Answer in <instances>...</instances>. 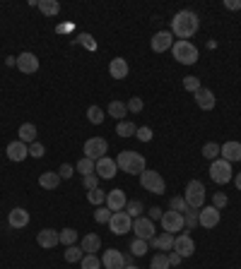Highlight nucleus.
I'll list each match as a JSON object with an SVG mask.
<instances>
[{
    "mask_svg": "<svg viewBox=\"0 0 241 269\" xmlns=\"http://www.w3.org/2000/svg\"><path fill=\"white\" fill-rule=\"evenodd\" d=\"M198 27H200V19H198V15L193 10H181L171 19V34L178 36V41H188L191 36H195Z\"/></svg>",
    "mask_w": 241,
    "mask_h": 269,
    "instance_id": "obj_1",
    "label": "nucleus"
},
{
    "mask_svg": "<svg viewBox=\"0 0 241 269\" xmlns=\"http://www.w3.org/2000/svg\"><path fill=\"white\" fill-rule=\"evenodd\" d=\"M116 166L123 171V173H130V175H140L147 168V164H145V156L143 154H137V151H120L118 159H116Z\"/></svg>",
    "mask_w": 241,
    "mask_h": 269,
    "instance_id": "obj_2",
    "label": "nucleus"
},
{
    "mask_svg": "<svg viewBox=\"0 0 241 269\" xmlns=\"http://www.w3.org/2000/svg\"><path fill=\"white\" fill-rule=\"evenodd\" d=\"M171 53L181 65H193L198 63V48L193 46L191 41H174L171 46Z\"/></svg>",
    "mask_w": 241,
    "mask_h": 269,
    "instance_id": "obj_3",
    "label": "nucleus"
},
{
    "mask_svg": "<svg viewBox=\"0 0 241 269\" xmlns=\"http://www.w3.org/2000/svg\"><path fill=\"white\" fill-rule=\"evenodd\" d=\"M184 199L191 209H200V207L205 205V185H203L200 181H191L186 185Z\"/></svg>",
    "mask_w": 241,
    "mask_h": 269,
    "instance_id": "obj_4",
    "label": "nucleus"
},
{
    "mask_svg": "<svg viewBox=\"0 0 241 269\" xmlns=\"http://www.w3.org/2000/svg\"><path fill=\"white\" fill-rule=\"evenodd\" d=\"M140 185H143L147 192H152V195H162V192L167 190L164 178H162L157 171H150V168H145L143 173H140Z\"/></svg>",
    "mask_w": 241,
    "mask_h": 269,
    "instance_id": "obj_5",
    "label": "nucleus"
},
{
    "mask_svg": "<svg viewBox=\"0 0 241 269\" xmlns=\"http://www.w3.org/2000/svg\"><path fill=\"white\" fill-rule=\"evenodd\" d=\"M210 178L217 183V185H225L234 178L232 175V164L225 161V159H215L212 164H210Z\"/></svg>",
    "mask_w": 241,
    "mask_h": 269,
    "instance_id": "obj_6",
    "label": "nucleus"
},
{
    "mask_svg": "<svg viewBox=\"0 0 241 269\" xmlns=\"http://www.w3.org/2000/svg\"><path fill=\"white\" fill-rule=\"evenodd\" d=\"M109 229H111L113 236H126V233L133 231V219L126 212H113L111 221H109Z\"/></svg>",
    "mask_w": 241,
    "mask_h": 269,
    "instance_id": "obj_7",
    "label": "nucleus"
},
{
    "mask_svg": "<svg viewBox=\"0 0 241 269\" xmlns=\"http://www.w3.org/2000/svg\"><path fill=\"white\" fill-rule=\"evenodd\" d=\"M162 229L167 231V233H171V236H176L178 231H184L186 229V221H184V214H178V212H164L162 214Z\"/></svg>",
    "mask_w": 241,
    "mask_h": 269,
    "instance_id": "obj_8",
    "label": "nucleus"
},
{
    "mask_svg": "<svg viewBox=\"0 0 241 269\" xmlns=\"http://www.w3.org/2000/svg\"><path fill=\"white\" fill-rule=\"evenodd\" d=\"M106 151H109V142H106L104 137H89L87 142H85V156L92 159V161L106 156Z\"/></svg>",
    "mask_w": 241,
    "mask_h": 269,
    "instance_id": "obj_9",
    "label": "nucleus"
},
{
    "mask_svg": "<svg viewBox=\"0 0 241 269\" xmlns=\"http://www.w3.org/2000/svg\"><path fill=\"white\" fill-rule=\"evenodd\" d=\"M133 233H135V238H140V240H152L154 238L152 219H147V216H137V219H133Z\"/></svg>",
    "mask_w": 241,
    "mask_h": 269,
    "instance_id": "obj_10",
    "label": "nucleus"
},
{
    "mask_svg": "<svg viewBox=\"0 0 241 269\" xmlns=\"http://www.w3.org/2000/svg\"><path fill=\"white\" fill-rule=\"evenodd\" d=\"M174 253H178L181 257H191L195 253V243H193V238L188 233H178L174 236Z\"/></svg>",
    "mask_w": 241,
    "mask_h": 269,
    "instance_id": "obj_11",
    "label": "nucleus"
},
{
    "mask_svg": "<svg viewBox=\"0 0 241 269\" xmlns=\"http://www.w3.org/2000/svg\"><path fill=\"white\" fill-rule=\"evenodd\" d=\"M102 264L104 269H126V260H123V253L116 250V248H109L102 255Z\"/></svg>",
    "mask_w": 241,
    "mask_h": 269,
    "instance_id": "obj_12",
    "label": "nucleus"
},
{
    "mask_svg": "<svg viewBox=\"0 0 241 269\" xmlns=\"http://www.w3.org/2000/svg\"><path fill=\"white\" fill-rule=\"evenodd\" d=\"M116 171H118V166H116V161H113V159H109V156L96 159L94 173L99 175V178H104V181H111L113 175H116Z\"/></svg>",
    "mask_w": 241,
    "mask_h": 269,
    "instance_id": "obj_13",
    "label": "nucleus"
},
{
    "mask_svg": "<svg viewBox=\"0 0 241 269\" xmlns=\"http://www.w3.org/2000/svg\"><path fill=\"white\" fill-rule=\"evenodd\" d=\"M198 223L203 229H215L219 223V209H215V207H200L198 209Z\"/></svg>",
    "mask_w": 241,
    "mask_h": 269,
    "instance_id": "obj_14",
    "label": "nucleus"
},
{
    "mask_svg": "<svg viewBox=\"0 0 241 269\" xmlns=\"http://www.w3.org/2000/svg\"><path fill=\"white\" fill-rule=\"evenodd\" d=\"M126 205H128V197H126V192L120 190V188L106 192V207L111 212H126Z\"/></svg>",
    "mask_w": 241,
    "mask_h": 269,
    "instance_id": "obj_15",
    "label": "nucleus"
},
{
    "mask_svg": "<svg viewBox=\"0 0 241 269\" xmlns=\"http://www.w3.org/2000/svg\"><path fill=\"white\" fill-rule=\"evenodd\" d=\"M17 70H22L24 75H32V72L39 70V58L29 53V51H24L17 56Z\"/></svg>",
    "mask_w": 241,
    "mask_h": 269,
    "instance_id": "obj_16",
    "label": "nucleus"
},
{
    "mask_svg": "<svg viewBox=\"0 0 241 269\" xmlns=\"http://www.w3.org/2000/svg\"><path fill=\"white\" fill-rule=\"evenodd\" d=\"M150 46H152L154 53H164V51H169V48L174 46V34L171 32H157L152 36V41H150Z\"/></svg>",
    "mask_w": 241,
    "mask_h": 269,
    "instance_id": "obj_17",
    "label": "nucleus"
},
{
    "mask_svg": "<svg viewBox=\"0 0 241 269\" xmlns=\"http://www.w3.org/2000/svg\"><path fill=\"white\" fill-rule=\"evenodd\" d=\"M36 243H39L44 250H51V248H56L61 243V233L53 229H44L36 233Z\"/></svg>",
    "mask_w": 241,
    "mask_h": 269,
    "instance_id": "obj_18",
    "label": "nucleus"
},
{
    "mask_svg": "<svg viewBox=\"0 0 241 269\" xmlns=\"http://www.w3.org/2000/svg\"><path fill=\"white\" fill-rule=\"evenodd\" d=\"M5 154H8L10 161H24V159L29 156V144H24L19 142V140H15V142H10L8 144V149H5Z\"/></svg>",
    "mask_w": 241,
    "mask_h": 269,
    "instance_id": "obj_19",
    "label": "nucleus"
},
{
    "mask_svg": "<svg viewBox=\"0 0 241 269\" xmlns=\"http://www.w3.org/2000/svg\"><path fill=\"white\" fill-rule=\"evenodd\" d=\"M29 223V212L24 207H15L12 212L8 214V226L10 229H24Z\"/></svg>",
    "mask_w": 241,
    "mask_h": 269,
    "instance_id": "obj_20",
    "label": "nucleus"
},
{
    "mask_svg": "<svg viewBox=\"0 0 241 269\" xmlns=\"http://www.w3.org/2000/svg\"><path fill=\"white\" fill-rule=\"evenodd\" d=\"M195 103H198V108H203V111H212L215 108V94H212V89H205V87H200L198 92H195Z\"/></svg>",
    "mask_w": 241,
    "mask_h": 269,
    "instance_id": "obj_21",
    "label": "nucleus"
},
{
    "mask_svg": "<svg viewBox=\"0 0 241 269\" xmlns=\"http://www.w3.org/2000/svg\"><path fill=\"white\" fill-rule=\"evenodd\" d=\"M219 156L234 164V161H241V142H225L219 144Z\"/></svg>",
    "mask_w": 241,
    "mask_h": 269,
    "instance_id": "obj_22",
    "label": "nucleus"
},
{
    "mask_svg": "<svg viewBox=\"0 0 241 269\" xmlns=\"http://www.w3.org/2000/svg\"><path fill=\"white\" fill-rule=\"evenodd\" d=\"M130 72V65L126 58H113L111 63H109V75H111L113 79H126Z\"/></svg>",
    "mask_w": 241,
    "mask_h": 269,
    "instance_id": "obj_23",
    "label": "nucleus"
},
{
    "mask_svg": "<svg viewBox=\"0 0 241 269\" xmlns=\"http://www.w3.org/2000/svg\"><path fill=\"white\" fill-rule=\"evenodd\" d=\"M150 243V248H154V250H159V253H167V250H174V236L171 233H159V236H154L152 240H147Z\"/></svg>",
    "mask_w": 241,
    "mask_h": 269,
    "instance_id": "obj_24",
    "label": "nucleus"
},
{
    "mask_svg": "<svg viewBox=\"0 0 241 269\" xmlns=\"http://www.w3.org/2000/svg\"><path fill=\"white\" fill-rule=\"evenodd\" d=\"M80 248L85 255H96V250H102V238L96 233H87V236H82Z\"/></svg>",
    "mask_w": 241,
    "mask_h": 269,
    "instance_id": "obj_25",
    "label": "nucleus"
},
{
    "mask_svg": "<svg viewBox=\"0 0 241 269\" xmlns=\"http://www.w3.org/2000/svg\"><path fill=\"white\" fill-rule=\"evenodd\" d=\"M17 134H19V142H24V144L36 142V125L34 123H24V125H19Z\"/></svg>",
    "mask_w": 241,
    "mask_h": 269,
    "instance_id": "obj_26",
    "label": "nucleus"
},
{
    "mask_svg": "<svg viewBox=\"0 0 241 269\" xmlns=\"http://www.w3.org/2000/svg\"><path fill=\"white\" fill-rule=\"evenodd\" d=\"M39 185L44 190H56L58 185H61V175L53 173V171H46V173L39 175Z\"/></svg>",
    "mask_w": 241,
    "mask_h": 269,
    "instance_id": "obj_27",
    "label": "nucleus"
},
{
    "mask_svg": "<svg viewBox=\"0 0 241 269\" xmlns=\"http://www.w3.org/2000/svg\"><path fill=\"white\" fill-rule=\"evenodd\" d=\"M106 113H109L111 118H116V120H123V116L128 113V103H123V101H111V103H109V108H106Z\"/></svg>",
    "mask_w": 241,
    "mask_h": 269,
    "instance_id": "obj_28",
    "label": "nucleus"
},
{
    "mask_svg": "<svg viewBox=\"0 0 241 269\" xmlns=\"http://www.w3.org/2000/svg\"><path fill=\"white\" fill-rule=\"evenodd\" d=\"M137 127L133 120H118V125H116V134L118 137H135Z\"/></svg>",
    "mask_w": 241,
    "mask_h": 269,
    "instance_id": "obj_29",
    "label": "nucleus"
},
{
    "mask_svg": "<svg viewBox=\"0 0 241 269\" xmlns=\"http://www.w3.org/2000/svg\"><path fill=\"white\" fill-rule=\"evenodd\" d=\"M36 8H39L46 17H53V15H58V12H61L58 0H39V5H36Z\"/></svg>",
    "mask_w": 241,
    "mask_h": 269,
    "instance_id": "obj_30",
    "label": "nucleus"
},
{
    "mask_svg": "<svg viewBox=\"0 0 241 269\" xmlns=\"http://www.w3.org/2000/svg\"><path fill=\"white\" fill-rule=\"evenodd\" d=\"M94 166H96V161H92V159H87V156H82L80 161H77L75 171H77V173H82V178H85V175L94 173Z\"/></svg>",
    "mask_w": 241,
    "mask_h": 269,
    "instance_id": "obj_31",
    "label": "nucleus"
},
{
    "mask_svg": "<svg viewBox=\"0 0 241 269\" xmlns=\"http://www.w3.org/2000/svg\"><path fill=\"white\" fill-rule=\"evenodd\" d=\"M145 212V205L140 199H128V205H126V214H128L130 219H137V216H143Z\"/></svg>",
    "mask_w": 241,
    "mask_h": 269,
    "instance_id": "obj_32",
    "label": "nucleus"
},
{
    "mask_svg": "<svg viewBox=\"0 0 241 269\" xmlns=\"http://www.w3.org/2000/svg\"><path fill=\"white\" fill-rule=\"evenodd\" d=\"M87 199H89V205L104 207V205H106V192L102 190V188H94V190L87 192Z\"/></svg>",
    "mask_w": 241,
    "mask_h": 269,
    "instance_id": "obj_33",
    "label": "nucleus"
},
{
    "mask_svg": "<svg viewBox=\"0 0 241 269\" xmlns=\"http://www.w3.org/2000/svg\"><path fill=\"white\" fill-rule=\"evenodd\" d=\"M104 118H106V116H104V111H102L99 106H89V108H87V120L92 123V125H102Z\"/></svg>",
    "mask_w": 241,
    "mask_h": 269,
    "instance_id": "obj_34",
    "label": "nucleus"
},
{
    "mask_svg": "<svg viewBox=\"0 0 241 269\" xmlns=\"http://www.w3.org/2000/svg\"><path fill=\"white\" fill-rule=\"evenodd\" d=\"M65 262H70V264H75V262H80L82 257H85V253H82V248L80 245H70L68 250L63 253Z\"/></svg>",
    "mask_w": 241,
    "mask_h": 269,
    "instance_id": "obj_35",
    "label": "nucleus"
},
{
    "mask_svg": "<svg viewBox=\"0 0 241 269\" xmlns=\"http://www.w3.org/2000/svg\"><path fill=\"white\" fill-rule=\"evenodd\" d=\"M147 248H150V243H147V240H140V238H135V240L130 243V255H133V257H143V255L147 253Z\"/></svg>",
    "mask_w": 241,
    "mask_h": 269,
    "instance_id": "obj_36",
    "label": "nucleus"
},
{
    "mask_svg": "<svg viewBox=\"0 0 241 269\" xmlns=\"http://www.w3.org/2000/svg\"><path fill=\"white\" fill-rule=\"evenodd\" d=\"M150 269H171L167 253H157V255H154L152 262H150Z\"/></svg>",
    "mask_w": 241,
    "mask_h": 269,
    "instance_id": "obj_37",
    "label": "nucleus"
},
{
    "mask_svg": "<svg viewBox=\"0 0 241 269\" xmlns=\"http://www.w3.org/2000/svg\"><path fill=\"white\" fill-rule=\"evenodd\" d=\"M111 216H113V212L109 209V207H96V212H94V221L96 223H109L111 221Z\"/></svg>",
    "mask_w": 241,
    "mask_h": 269,
    "instance_id": "obj_38",
    "label": "nucleus"
},
{
    "mask_svg": "<svg viewBox=\"0 0 241 269\" xmlns=\"http://www.w3.org/2000/svg\"><path fill=\"white\" fill-rule=\"evenodd\" d=\"M61 243H63V245H75V243H77V231L75 229H63L61 231Z\"/></svg>",
    "mask_w": 241,
    "mask_h": 269,
    "instance_id": "obj_39",
    "label": "nucleus"
},
{
    "mask_svg": "<svg viewBox=\"0 0 241 269\" xmlns=\"http://www.w3.org/2000/svg\"><path fill=\"white\" fill-rule=\"evenodd\" d=\"M184 221H186V229L193 231V229H198V209H188V212L184 214ZM186 231V233H188Z\"/></svg>",
    "mask_w": 241,
    "mask_h": 269,
    "instance_id": "obj_40",
    "label": "nucleus"
},
{
    "mask_svg": "<svg viewBox=\"0 0 241 269\" xmlns=\"http://www.w3.org/2000/svg\"><path fill=\"white\" fill-rule=\"evenodd\" d=\"M203 156L210 159V161L219 159V144H217V142H208L205 147H203Z\"/></svg>",
    "mask_w": 241,
    "mask_h": 269,
    "instance_id": "obj_41",
    "label": "nucleus"
},
{
    "mask_svg": "<svg viewBox=\"0 0 241 269\" xmlns=\"http://www.w3.org/2000/svg\"><path fill=\"white\" fill-rule=\"evenodd\" d=\"M184 89H186V92H191V94H195V92L200 89V79L195 77V75H188V77H184Z\"/></svg>",
    "mask_w": 241,
    "mask_h": 269,
    "instance_id": "obj_42",
    "label": "nucleus"
},
{
    "mask_svg": "<svg viewBox=\"0 0 241 269\" xmlns=\"http://www.w3.org/2000/svg\"><path fill=\"white\" fill-rule=\"evenodd\" d=\"M80 262H82V269H99L102 267V260H99L96 255H85Z\"/></svg>",
    "mask_w": 241,
    "mask_h": 269,
    "instance_id": "obj_43",
    "label": "nucleus"
},
{
    "mask_svg": "<svg viewBox=\"0 0 241 269\" xmlns=\"http://www.w3.org/2000/svg\"><path fill=\"white\" fill-rule=\"evenodd\" d=\"M169 205H171V212H178V214H186L188 209H191V207L186 205L184 197H171V202H169Z\"/></svg>",
    "mask_w": 241,
    "mask_h": 269,
    "instance_id": "obj_44",
    "label": "nucleus"
},
{
    "mask_svg": "<svg viewBox=\"0 0 241 269\" xmlns=\"http://www.w3.org/2000/svg\"><path fill=\"white\" fill-rule=\"evenodd\" d=\"M152 127H147V125H143V127H137V132H135V137L140 140V142H152Z\"/></svg>",
    "mask_w": 241,
    "mask_h": 269,
    "instance_id": "obj_45",
    "label": "nucleus"
},
{
    "mask_svg": "<svg viewBox=\"0 0 241 269\" xmlns=\"http://www.w3.org/2000/svg\"><path fill=\"white\" fill-rule=\"evenodd\" d=\"M82 185H85V190H94V188H99V175L92 173V175H85L82 178Z\"/></svg>",
    "mask_w": 241,
    "mask_h": 269,
    "instance_id": "obj_46",
    "label": "nucleus"
},
{
    "mask_svg": "<svg viewBox=\"0 0 241 269\" xmlns=\"http://www.w3.org/2000/svg\"><path fill=\"white\" fill-rule=\"evenodd\" d=\"M229 205V197H227L225 192H215V197H212V207L215 209H225Z\"/></svg>",
    "mask_w": 241,
    "mask_h": 269,
    "instance_id": "obj_47",
    "label": "nucleus"
},
{
    "mask_svg": "<svg viewBox=\"0 0 241 269\" xmlns=\"http://www.w3.org/2000/svg\"><path fill=\"white\" fill-rule=\"evenodd\" d=\"M143 108H145V101L140 99V96H133V99L128 101V111L130 113H140Z\"/></svg>",
    "mask_w": 241,
    "mask_h": 269,
    "instance_id": "obj_48",
    "label": "nucleus"
},
{
    "mask_svg": "<svg viewBox=\"0 0 241 269\" xmlns=\"http://www.w3.org/2000/svg\"><path fill=\"white\" fill-rule=\"evenodd\" d=\"M44 154H46V149H44V144H41V142H32V144H29V156L41 159Z\"/></svg>",
    "mask_w": 241,
    "mask_h": 269,
    "instance_id": "obj_49",
    "label": "nucleus"
},
{
    "mask_svg": "<svg viewBox=\"0 0 241 269\" xmlns=\"http://www.w3.org/2000/svg\"><path fill=\"white\" fill-rule=\"evenodd\" d=\"M58 175H61L63 181H68V178H72V175H75V166H72V164H63V166H61V171H58Z\"/></svg>",
    "mask_w": 241,
    "mask_h": 269,
    "instance_id": "obj_50",
    "label": "nucleus"
},
{
    "mask_svg": "<svg viewBox=\"0 0 241 269\" xmlns=\"http://www.w3.org/2000/svg\"><path fill=\"white\" fill-rule=\"evenodd\" d=\"M167 257H169V264H171V267H178V264H181V260H184V257H181L178 253H174V250H171Z\"/></svg>",
    "mask_w": 241,
    "mask_h": 269,
    "instance_id": "obj_51",
    "label": "nucleus"
},
{
    "mask_svg": "<svg viewBox=\"0 0 241 269\" xmlns=\"http://www.w3.org/2000/svg\"><path fill=\"white\" fill-rule=\"evenodd\" d=\"M162 214H164V212H162L159 207H152V209L147 212V219H152V221H157V219H159V221H162Z\"/></svg>",
    "mask_w": 241,
    "mask_h": 269,
    "instance_id": "obj_52",
    "label": "nucleus"
},
{
    "mask_svg": "<svg viewBox=\"0 0 241 269\" xmlns=\"http://www.w3.org/2000/svg\"><path fill=\"white\" fill-rule=\"evenodd\" d=\"M227 10H241V0H225Z\"/></svg>",
    "mask_w": 241,
    "mask_h": 269,
    "instance_id": "obj_53",
    "label": "nucleus"
},
{
    "mask_svg": "<svg viewBox=\"0 0 241 269\" xmlns=\"http://www.w3.org/2000/svg\"><path fill=\"white\" fill-rule=\"evenodd\" d=\"M5 65H10V68H12V65H17V56H15V58H12V56L5 58Z\"/></svg>",
    "mask_w": 241,
    "mask_h": 269,
    "instance_id": "obj_54",
    "label": "nucleus"
},
{
    "mask_svg": "<svg viewBox=\"0 0 241 269\" xmlns=\"http://www.w3.org/2000/svg\"><path fill=\"white\" fill-rule=\"evenodd\" d=\"M234 183H236V188L241 190V173H236V181H234Z\"/></svg>",
    "mask_w": 241,
    "mask_h": 269,
    "instance_id": "obj_55",
    "label": "nucleus"
},
{
    "mask_svg": "<svg viewBox=\"0 0 241 269\" xmlns=\"http://www.w3.org/2000/svg\"><path fill=\"white\" fill-rule=\"evenodd\" d=\"M126 269H137V267H135V264H128V267H126Z\"/></svg>",
    "mask_w": 241,
    "mask_h": 269,
    "instance_id": "obj_56",
    "label": "nucleus"
}]
</instances>
